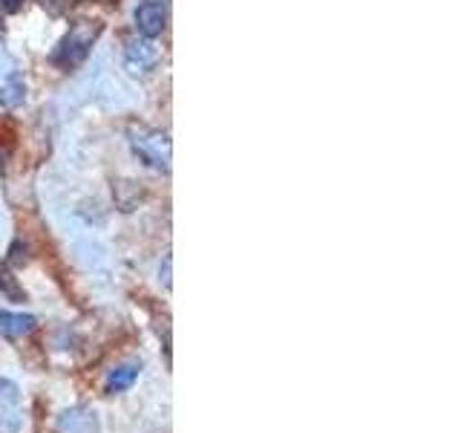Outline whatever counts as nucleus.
<instances>
[{
  "label": "nucleus",
  "mask_w": 461,
  "mask_h": 433,
  "mask_svg": "<svg viewBox=\"0 0 461 433\" xmlns=\"http://www.w3.org/2000/svg\"><path fill=\"white\" fill-rule=\"evenodd\" d=\"M130 142H133V151L148 165L162 168V170L170 168V139L165 134H158V130H150V127H139V130L133 127Z\"/></svg>",
  "instance_id": "obj_1"
},
{
  "label": "nucleus",
  "mask_w": 461,
  "mask_h": 433,
  "mask_svg": "<svg viewBox=\"0 0 461 433\" xmlns=\"http://www.w3.org/2000/svg\"><path fill=\"white\" fill-rule=\"evenodd\" d=\"M95 35H98V29H95V26H90L86 21L76 23V26L69 29V35L61 41V47H58L55 61L61 64V67H72V64L84 61L86 52H90V47H93Z\"/></svg>",
  "instance_id": "obj_2"
},
{
  "label": "nucleus",
  "mask_w": 461,
  "mask_h": 433,
  "mask_svg": "<svg viewBox=\"0 0 461 433\" xmlns=\"http://www.w3.org/2000/svg\"><path fill=\"white\" fill-rule=\"evenodd\" d=\"M21 422H23V416H21L18 387L6 379H0V430L14 433V430H21Z\"/></svg>",
  "instance_id": "obj_3"
},
{
  "label": "nucleus",
  "mask_w": 461,
  "mask_h": 433,
  "mask_svg": "<svg viewBox=\"0 0 461 433\" xmlns=\"http://www.w3.org/2000/svg\"><path fill=\"white\" fill-rule=\"evenodd\" d=\"M158 64V47L153 43V38H141L133 41L127 47V67L133 72H148Z\"/></svg>",
  "instance_id": "obj_4"
},
{
  "label": "nucleus",
  "mask_w": 461,
  "mask_h": 433,
  "mask_svg": "<svg viewBox=\"0 0 461 433\" xmlns=\"http://www.w3.org/2000/svg\"><path fill=\"white\" fill-rule=\"evenodd\" d=\"M136 26L144 38H156L165 32V9L148 0V4H141L136 9Z\"/></svg>",
  "instance_id": "obj_5"
},
{
  "label": "nucleus",
  "mask_w": 461,
  "mask_h": 433,
  "mask_svg": "<svg viewBox=\"0 0 461 433\" xmlns=\"http://www.w3.org/2000/svg\"><path fill=\"white\" fill-rule=\"evenodd\" d=\"M35 327H38L35 315L0 309V336H6V338H21V336H29V332H32Z\"/></svg>",
  "instance_id": "obj_6"
},
{
  "label": "nucleus",
  "mask_w": 461,
  "mask_h": 433,
  "mask_svg": "<svg viewBox=\"0 0 461 433\" xmlns=\"http://www.w3.org/2000/svg\"><path fill=\"white\" fill-rule=\"evenodd\" d=\"M139 379V364H122L110 370L107 375V393H124V390H130L136 384Z\"/></svg>",
  "instance_id": "obj_7"
},
{
  "label": "nucleus",
  "mask_w": 461,
  "mask_h": 433,
  "mask_svg": "<svg viewBox=\"0 0 461 433\" xmlns=\"http://www.w3.org/2000/svg\"><path fill=\"white\" fill-rule=\"evenodd\" d=\"M23 81H21V76H12L4 87H0V101H4L6 107H14V105H21L23 101Z\"/></svg>",
  "instance_id": "obj_8"
},
{
  "label": "nucleus",
  "mask_w": 461,
  "mask_h": 433,
  "mask_svg": "<svg viewBox=\"0 0 461 433\" xmlns=\"http://www.w3.org/2000/svg\"><path fill=\"white\" fill-rule=\"evenodd\" d=\"M23 6V0H0V9L4 12H18Z\"/></svg>",
  "instance_id": "obj_9"
}]
</instances>
